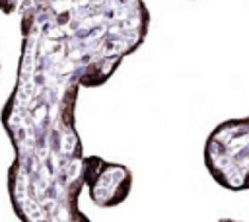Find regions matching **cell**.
<instances>
[{
    "mask_svg": "<svg viewBox=\"0 0 249 222\" xmlns=\"http://www.w3.org/2000/svg\"><path fill=\"white\" fill-rule=\"evenodd\" d=\"M216 222H241V220H235V218H220Z\"/></svg>",
    "mask_w": 249,
    "mask_h": 222,
    "instance_id": "6",
    "label": "cell"
},
{
    "mask_svg": "<svg viewBox=\"0 0 249 222\" xmlns=\"http://www.w3.org/2000/svg\"><path fill=\"white\" fill-rule=\"evenodd\" d=\"M21 6V0H0V14H14L16 10H19Z\"/></svg>",
    "mask_w": 249,
    "mask_h": 222,
    "instance_id": "5",
    "label": "cell"
},
{
    "mask_svg": "<svg viewBox=\"0 0 249 222\" xmlns=\"http://www.w3.org/2000/svg\"><path fill=\"white\" fill-rule=\"evenodd\" d=\"M16 84L0 121L14 148L6 189L19 222H91L80 210L84 148L76 129L82 66L25 0Z\"/></svg>",
    "mask_w": 249,
    "mask_h": 222,
    "instance_id": "1",
    "label": "cell"
},
{
    "mask_svg": "<svg viewBox=\"0 0 249 222\" xmlns=\"http://www.w3.org/2000/svg\"><path fill=\"white\" fill-rule=\"evenodd\" d=\"M58 29L80 60L113 74L146 39L150 12L144 0H25Z\"/></svg>",
    "mask_w": 249,
    "mask_h": 222,
    "instance_id": "2",
    "label": "cell"
},
{
    "mask_svg": "<svg viewBox=\"0 0 249 222\" xmlns=\"http://www.w3.org/2000/svg\"><path fill=\"white\" fill-rule=\"evenodd\" d=\"M204 167L226 191H249V117L218 123L204 142Z\"/></svg>",
    "mask_w": 249,
    "mask_h": 222,
    "instance_id": "3",
    "label": "cell"
},
{
    "mask_svg": "<svg viewBox=\"0 0 249 222\" xmlns=\"http://www.w3.org/2000/svg\"><path fill=\"white\" fill-rule=\"evenodd\" d=\"M84 187L91 203L99 208L123 204L132 191V171L119 162H109L97 154H84L82 162Z\"/></svg>",
    "mask_w": 249,
    "mask_h": 222,
    "instance_id": "4",
    "label": "cell"
}]
</instances>
